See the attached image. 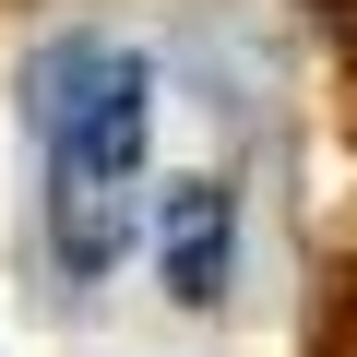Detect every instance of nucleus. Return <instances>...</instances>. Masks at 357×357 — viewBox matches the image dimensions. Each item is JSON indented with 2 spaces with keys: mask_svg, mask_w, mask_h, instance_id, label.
Masks as SVG:
<instances>
[{
  "mask_svg": "<svg viewBox=\"0 0 357 357\" xmlns=\"http://www.w3.org/2000/svg\"><path fill=\"white\" fill-rule=\"evenodd\" d=\"M13 131L36 143V250L84 298L143 238L155 167V48L119 24H60L13 60Z\"/></svg>",
  "mask_w": 357,
  "mask_h": 357,
  "instance_id": "obj_1",
  "label": "nucleus"
},
{
  "mask_svg": "<svg viewBox=\"0 0 357 357\" xmlns=\"http://www.w3.org/2000/svg\"><path fill=\"white\" fill-rule=\"evenodd\" d=\"M238 178H215V167H191V178H155V286H167V310H227V286H238Z\"/></svg>",
  "mask_w": 357,
  "mask_h": 357,
  "instance_id": "obj_2",
  "label": "nucleus"
}]
</instances>
